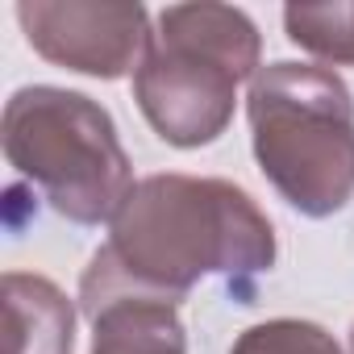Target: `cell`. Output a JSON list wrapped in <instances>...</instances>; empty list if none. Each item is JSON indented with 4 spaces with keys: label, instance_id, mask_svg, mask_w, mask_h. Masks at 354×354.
I'll return each mask as SVG.
<instances>
[{
    "label": "cell",
    "instance_id": "cell-5",
    "mask_svg": "<svg viewBox=\"0 0 354 354\" xmlns=\"http://www.w3.org/2000/svg\"><path fill=\"white\" fill-rule=\"evenodd\" d=\"M17 21L30 46L67 71L117 80L138 71L150 50V17L142 5H84V0H21Z\"/></svg>",
    "mask_w": 354,
    "mask_h": 354
},
{
    "label": "cell",
    "instance_id": "cell-1",
    "mask_svg": "<svg viewBox=\"0 0 354 354\" xmlns=\"http://www.w3.org/2000/svg\"><path fill=\"white\" fill-rule=\"evenodd\" d=\"M271 263L275 230L242 188L196 175H150L129 188L109 221V242L84 271L80 304L88 308L117 292L180 304L205 275L242 283L271 271Z\"/></svg>",
    "mask_w": 354,
    "mask_h": 354
},
{
    "label": "cell",
    "instance_id": "cell-2",
    "mask_svg": "<svg viewBox=\"0 0 354 354\" xmlns=\"http://www.w3.org/2000/svg\"><path fill=\"white\" fill-rule=\"evenodd\" d=\"M250 138L263 175L304 217H329L354 196V100L317 63H271L250 80Z\"/></svg>",
    "mask_w": 354,
    "mask_h": 354
},
{
    "label": "cell",
    "instance_id": "cell-3",
    "mask_svg": "<svg viewBox=\"0 0 354 354\" xmlns=\"http://www.w3.org/2000/svg\"><path fill=\"white\" fill-rule=\"evenodd\" d=\"M259 30L230 5H171L133 71V100L171 146H205L225 133L242 80L259 67Z\"/></svg>",
    "mask_w": 354,
    "mask_h": 354
},
{
    "label": "cell",
    "instance_id": "cell-8",
    "mask_svg": "<svg viewBox=\"0 0 354 354\" xmlns=\"http://www.w3.org/2000/svg\"><path fill=\"white\" fill-rule=\"evenodd\" d=\"M288 38L321 63H354V0L342 5H288L283 9Z\"/></svg>",
    "mask_w": 354,
    "mask_h": 354
},
{
    "label": "cell",
    "instance_id": "cell-4",
    "mask_svg": "<svg viewBox=\"0 0 354 354\" xmlns=\"http://www.w3.org/2000/svg\"><path fill=\"white\" fill-rule=\"evenodd\" d=\"M5 158L75 225L113 221L133 188L113 117L63 88L13 92L5 104Z\"/></svg>",
    "mask_w": 354,
    "mask_h": 354
},
{
    "label": "cell",
    "instance_id": "cell-7",
    "mask_svg": "<svg viewBox=\"0 0 354 354\" xmlns=\"http://www.w3.org/2000/svg\"><path fill=\"white\" fill-rule=\"evenodd\" d=\"M5 329L9 354H71L75 313L67 296L42 275H5Z\"/></svg>",
    "mask_w": 354,
    "mask_h": 354
},
{
    "label": "cell",
    "instance_id": "cell-9",
    "mask_svg": "<svg viewBox=\"0 0 354 354\" xmlns=\"http://www.w3.org/2000/svg\"><path fill=\"white\" fill-rule=\"evenodd\" d=\"M230 354H342L337 342L313 321H267L246 329Z\"/></svg>",
    "mask_w": 354,
    "mask_h": 354
},
{
    "label": "cell",
    "instance_id": "cell-6",
    "mask_svg": "<svg viewBox=\"0 0 354 354\" xmlns=\"http://www.w3.org/2000/svg\"><path fill=\"white\" fill-rule=\"evenodd\" d=\"M84 313L92 321V354H188L184 325L171 300L117 292Z\"/></svg>",
    "mask_w": 354,
    "mask_h": 354
},
{
    "label": "cell",
    "instance_id": "cell-10",
    "mask_svg": "<svg viewBox=\"0 0 354 354\" xmlns=\"http://www.w3.org/2000/svg\"><path fill=\"white\" fill-rule=\"evenodd\" d=\"M350 354H354V329H350Z\"/></svg>",
    "mask_w": 354,
    "mask_h": 354
}]
</instances>
